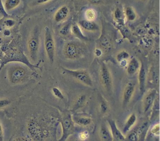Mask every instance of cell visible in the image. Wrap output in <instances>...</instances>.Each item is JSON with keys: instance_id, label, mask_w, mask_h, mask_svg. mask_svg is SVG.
Segmentation results:
<instances>
[{"instance_id": "1", "label": "cell", "mask_w": 160, "mask_h": 141, "mask_svg": "<svg viewBox=\"0 0 160 141\" xmlns=\"http://www.w3.org/2000/svg\"><path fill=\"white\" fill-rule=\"evenodd\" d=\"M0 47L4 53V55L1 60L0 71L5 65L9 62L22 63L26 65L32 70H34L36 68H39L38 66L33 65L29 61V60L20 48L15 46H11L8 44H4Z\"/></svg>"}, {"instance_id": "2", "label": "cell", "mask_w": 160, "mask_h": 141, "mask_svg": "<svg viewBox=\"0 0 160 141\" xmlns=\"http://www.w3.org/2000/svg\"><path fill=\"white\" fill-rule=\"evenodd\" d=\"M86 47L82 43L69 41L67 42L63 48V55L68 60H77L81 58L85 53Z\"/></svg>"}, {"instance_id": "3", "label": "cell", "mask_w": 160, "mask_h": 141, "mask_svg": "<svg viewBox=\"0 0 160 141\" xmlns=\"http://www.w3.org/2000/svg\"><path fill=\"white\" fill-rule=\"evenodd\" d=\"M40 29L38 26H36L28 41V48L29 56L33 62H36L38 59V55L40 44Z\"/></svg>"}, {"instance_id": "4", "label": "cell", "mask_w": 160, "mask_h": 141, "mask_svg": "<svg viewBox=\"0 0 160 141\" xmlns=\"http://www.w3.org/2000/svg\"><path fill=\"white\" fill-rule=\"evenodd\" d=\"M8 76L11 83H21L28 78V71L26 68L22 66L18 65H12L8 69Z\"/></svg>"}, {"instance_id": "5", "label": "cell", "mask_w": 160, "mask_h": 141, "mask_svg": "<svg viewBox=\"0 0 160 141\" xmlns=\"http://www.w3.org/2000/svg\"><path fill=\"white\" fill-rule=\"evenodd\" d=\"M61 125L62 127V135L59 141H66L68 137L75 131L74 122L71 115L68 112H64L61 117Z\"/></svg>"}, {"instance_id": "6", "label": "cell", "mask_w": 160, "mask_h": 141, "mask_svg": "<svg viewBox=\"0 0 160 141\" xmlns=\"http://www.w3.org/2000/svg\"><path fill=\"white\" fill-rule=\"evenodd\" d=\"M64 73L74 78L79 82L88 86H92L93 83L91 76L89 72L86 70H69L65 68H62Z\"/></svg>"}, {"instance_id": "7", "label": "cell", "mask_w": 160, "mask_h": 141, "mask_svg": "<svg viewBox=\"0 0 160 141\" xmlns=\"http://www.w3.org/2000/svg\"><path fill=\"white\" fill-rule=\"evenodd\" d=\"M44 48L49 62L52 64L55 58L56 46L54 37L51 29L48 27L45 28L44 31Z\"/></svg>"}, {"instance_id": "8", "label": "cell", "mask_w": 160, "mask_h": 141, "mask_svg": "<svg viewBox=\"0 0 160 141\" xmlns=\"http://www.w3.org/2000/svg\"><path fill=\"white\" fill-rule=\"evenodd\" d=\"M28 130L30 136L35 140H41L47 137V132L43 130L39 122L35 118L29 120Z\"/></svg>"}, {"instance_id": "9", "label": "cell", "mask_w": 160, "mask_h": 141, "mask_svg": "<svg viewBox=\"0 0 160 141\" xmlns=\"http://www.w3.org/2000/svg\"><path fill=\"white\" fill-rule=\"evenodd\" d=\"M100 80L105 90L109 93L112 92V80L111 72L105 63L102 62L100 66Z\"/></svg>"}, {"instance_id": "10", "label": "cell", "mask_w": 160, "mask_h": 141, "mask_svg": "<svg viewBox=\"0 0 160 141\" xmlns=\"http://www.w3.org/2000/svg\"><path fill=\"white\" fill-rule=\"evenodd\" d=\"M98 43L99 48L101 49L102 51L109 52L112 48L113 43L112 36L109 34V32L104 28H102V34L98 40Z\"/></svg>"}, {"instance_id": "11", "label": "cell", "mask_w": 160, "mask_h": 141, "mask_svg": "<svg viewBox=\"0 0 160 141\" xmlns=\"http://www.w3.org/2000/svg\"><path fill=\"white\" fill-rule=\"evenodd\" d=\"M157 91L156 89H151L145 95L143 99V110L146 113L151 108L154 102L156 99Z\"/></svg>"}, {"instance_id": "12", "label": "cell", "mask_w": 160, "mask_h": 141, "mask_svg": "<svg viewBox=\"0 0 160 141\" xmlns=\"http://www.w3.org/2000/svg\"><path fill=\"white\" fill-rule=\"evenodd\" d=\"M135 90V85L134 83L129 82L128 83L124 88L123 94H122V107L124 108L129 104Z\"/></svg>"}, {"instance_id": "13", "label": "cell", "mask_w": 160, "mask_h": 141, "mask_svg": "<svg viewBox=\"0 0 160 141\" xmlns=\"http://www.w3.org/2000/svg\"><path fill=\"white\" fill-rule=\"evenodd\" d=\"M108 123L110 128V132L112 136L113 140L116 141H124L125 140V137L122 133L118 128L116 122L112 119H108Z\"/></svg>"}, {"instance_id": "14", "label": "cell", "mask_w": 160, "mask_h": 141, "mask_svg": "<svg viewBox=\"0 0 160 141\" xmlns=\"http://www.w3.org/2000/svg\"><path fill=\"white\" fill-rule=\"evenodd\" d=\"M69 13V8L67 6H62L55 13L54 15V20L56 23H59L64 21L68 16Z\"/></svg>"}, {"instance_id": "15", "label": "cell", "mask_w": 160, "mask_h": 141, "mask_svg": "<svg viewBox=\"0 0 160 141\" xmlns=\"http://www.w3.org/2000/svg\"><path fill=\"white\" fill-rule=\"evenodd\" d=\"M146 80V70L144 64L142 62H141L140 68L139 69V73H138L139 88L141 93H143L144 91Z\"/></svg>"}, {"instance_id": "16", "label": "cell", "mask_w": 160, "mask_h": 141, "mask_svg": "<svg viewBox=\"0 0 160 141\" xmlns=\"http://www.w3.org/2000/svg\"><path fill=\"white\" fill-rule=\"evenodd\" d=\"M80 28L88 31H98L100 29L99 25L94 21H89L87 19H81L78 24Z\"/></svg>"}, {"instance_id": "17", "label": "cell", "mask_w": 160, "mask_h": 141, "mask_svg": "<svg viewBox=\"0 0 160 141\" xmlns=\"http://www.w3.org/2000/svg\"><path fill=\"white\" fill-rule=\"evenodd\" d=\"M139 68H140L139 61L136 58L132 57L130 60L129 63H128L126 71L129 75H133L139 70Z\"/></svg>"}, {"instance_id": "18", "label": "cell", "mask_w": 160, "mask_h": 141, "mask_svg": "<svg viewBox=\"0 0 160 141\" xmlns=\"http://www.w3.org/2000/svg\"><path fill=\"white\" fill-rule=\"evenodd\" d=\"M99 137L102 141H113L110 130L105 123H102L99 130Z\"/></svg>"}, {"instance_id": "19", "label": "cell", "mask_w": 160, "mask_h": 141, "mask_svg": "<svg viewBox=\"0 0 160 141\" xmlns=\"http://www.w3.org/2000/svg\"><path fill=\"white\" fill-rule=\"evenodd\" d=\"M71 32L72 34L78 39L82 41H89V38L86 36L82 32L81 28L78 24H72Z\"/></svg>"}, {"instance_id": "20", "label": "cell", "mask_w": 160, "mask_h": 141, "mask_svg": "<svg viewBox=\"0 0 160 141\" xmlns=\"http://www.w3.org/2000/svg\"><path fill=\"white\" fill-rule=\"evenodd\" d=\"M114 18L118 26L124 25V13L122 9L120 7H117L114 12Z\"/></svg>"}, {"instance_id": "21", "label": "cell", "mask_w": 160, "mask_h": 141, "mask_svg": "<svg viewBox=\"0 0 160 141\" xmlns=\"http://www.w3.org/2000/svg\"><path fill=\"white\" fill-rule=\"evenodd\" d=\"M137 121V117L136 115L134 113H131L128 118V119L126 121V123L124 124L122 132L123 133H126L128 132L136 123Z\"/></svg>"}, {"instance_id": "22", "label": "cell", "mask_w": 160, "mask_h": 141, "mask_svg": "<svg viewBox=\"0 0 160 141\" xmlns=\"http://www.w3.org/2000/svg\"><path fill=\"white\" fill-rule=\"evenodd\" d=\"M74 123L82 127H86L89 125L92 122V119L88 117H78L74 116L72 117Z\"/></svg>"}, {"instance_id": "23", "label": "cell", "mask_w": 160, "mask_h": 141, "mask_svg": "<svg viewBox=\"0 0 160 141\" xmlns=\"http://www.w3.org/2000/svg\"><path fill=\"white\" fill-rule=\"evenodd\" d=\"M124 16L129 21H134L137 18V14L134 8L131 6H127L124 9Z\"/></svg>"}, {"instance_id": "24", "label": "cell", "mask_w": 160, "mask_h": 141, "mask_svg": "<svg viewBox=\"0 0 160 141\" xmlns=\"http://www.w3.org/2000/svg\"><path fill=\"white\" fill-rule=\"evenodd\" d=\"M21 3V0H5L4 8L6 11H11L18 7Z\"/></svg>"}, {"instance_id": "25", "label": "cell", "mask_w": 160, "mask_h": 141, "mask_svg": "<svg viewBox=\"0 0 160 141\" xmlns=\"http://www.w3.org/2000/svg\"><path fill=\"white\" fill-rule=\"evenodd\" d=\"M86 95H79L76 100V102L74 103V107H73V110H77L78 109H79L80 108H81L86 103Z\"/></svg>"}, {"instance_id": "26", "label": "cell", "mask_w": 160, "mask_h": 141, "mask_svg": "<svg viewBox=\"0 0 160 141\" xmlns=\"http://www.w3.org/2000/svg\"><path fill=\"white\" fill-rule=\"evenodd\" d=\"M97 14L94 9L92 8H88L85 11L84 16L86 19L89 21H94L96 18Z\"/></svg>"}, {"instance_id": "27", "label": "cell", "mask_w": 160, "mask_h": 141, "mask_svg": "<svg viewBox=\"0 0 160 141\" xmlns=\"http://www.w3.org/2000/svg\"><path fill=\"white\" fill-rule=\"evenodd\" d=\"M118 28L119 29V31L122 34V39L128 38L129 39V38H131V32L129 30V29L126 26H125V25L118 26Z\"/></svg>"}, {"instance_id": "28", "label": "cell", "mask_w": 160, "mask_h": 141, "mask_svg": "<svg viewBox=\"0 0 160 141\" xmlns=\"http://www.w3.org/2000/svg\"><path fill=\"white\" fill-rule=\"evenodd\" d=\"M71 26H72V24L71 22H69V23H66V24H64L61 28V29L59 31V34L63 36H68L69 34V33L71 32Z\"/></svg>"}, {"instance_id": "29", "label": "cell", "mask_w": 160, "mask_h": 141, "mask_svg": "<svg viewBox=\"0 0 160 141\" xmlns=\"http://www.w3.org/2000/svg\"><path fill=\"white\" fill-rule=\"evenodd\" d=\"M129 57H130V55H129V53L127 51L122 50V51H119L116 55V59L118 62H119V61H121L122 60H128Z\"/></svg>"}, {"instance_id": "30", "label": "cell", "mask_w": 160, "mask_h": 141, "mask_svg": "<svg viewBox=\"0 0 160 141\" xmlns=\"http://www.w3.org/2000/svg\"><path fill=\"white\" fill-rule=\"evenodd\" d=\"M52 93L54 97H56L57 98H59L60 100H64V96L61 91V90L58 88V87H52L51 89Z\"/></svg>"}, {"instance_id": "31", "label": "cell", "mask_w": 160, "mask_h": 141, "mask_svg": "<svg viewBox=\"0 0 160 141\" xmlns=\"http://www.w3.org/2000/svg\"><path fill=\"white\" fill-rule=\"evenodd\" d=\"M151 132L155 136H159L160 134V125L159 123L154 125L151 128Z\"/></svg>"}, {"instance_id": "32", "label": "cell", "mask_w": 160, "mask_h": 141, "mask_svg": "<svg viewBox=\"0 0 160 141\" xmlns=\"http://www.w3.org/2000/svg\"><path fill=\"white\" fill-rule=\"evenodd\" d=\"M108 110V105L107 102L104 100L101 99V102H100V110H101V113H102V114L106 113L107 112Z\"/></svg>"}, {"instance_id": "33", "label": "cell", "mask_w": 160, "mask_h": 141, "mask_svg": "<svg viewBox=\"0 0 160 141\" xmlns=\"http://www.w3.org/2000/svg\"><path fill=\"white\" fill-rule=\"evenodd\" d=\"M127 138L129 141H139V137L138 133L136 132H132L129 133Z\"/></svg>"}, {"instance_id": "34", "label": "cell", "mask_w": 160, "mask_h": 141, "mask_svg": "<svg viewBox=\"0 0 160 141\" xmlns=\"http://www.w3.org/2000/svg\"><path fill=\"white\" fill-rule=\"evenodd\" d=\"M0 14H1L2 16V18H8L9 16V15L6 13L4 8V5L2 4V0H0Z\"/></svg>"}, {"instance_id": "35", "label": "cell", "mask_w": 160, "mask_h": 141, "mask_svg": "<svg viewBox=\"0 0 160 141\" xmlns=\"http://www.w3.org/2000/svg\"><path fill=\"white\" fill-rule=\"evenodd\" d=\"M89 136V133L88 132V131H86V130L82 131L79 133V138L82 141L88 138Z\"/></svg>"}, {"instance_id": "36", "label": "cell", "mask_w": 160, "mask_h": 141, "mask_svg": "<svg viewBox=\"0 0 160 141\" xmlns=\"http://www.w3.org/2000/svg\"><path fill=\"white\" fill-rule=\"evenodd\" d=\"M11 103V101L8 99H0V109L5 108Z\"/></svg>"}, {"instance_id": "37", "label": "cell", "mask_w": 160, "mask_h": 141, "mask_svg": "<svg viewBox=\"0 0 160 141\" xmlns=\"http://www.w3.org/2000/svg\"><path fill=\"white\" fill-rule=\"evenodd\" d=\"M13 141H32L30 138L26 137H18L14 139Z\"/></svg>"}, {"instance_id": "38", "label": "cell", "mask_w": 160, "mask_h": 141, "mask_svg": "<svg viewBox=\"0 0 160 141\" xmlns=\"http://www.w3.org/2000/svg\"><path fill=\"white\" fill-rule=\"evenodd\" d=\"M102 51L101 49H100L99 48H96L94 50V55L97 56V57H99L102 55Z\"/></svg>"}, {"instance_id": "39", "label": "cell", "mask_w": 160, "mask_h": 141, "mask_svg": "<svg viewBox=\"0 0 160 141\" xmlns=\"http://www.w3.org/2000/svg\"><path fill=\"white\" fill-rule=\"evenodd\" d=\"M2 33H3V35L4 36H9L11 35V31L9 29H8V28H5L2 30Z\"/></svg>"}, {"instance_id": "40", "label": "cell", "mask_w": 160, "mask_h": 141, "mask_svg": "<svg viewBox=\"0 0 160 141\" xmlns=\"http://www.w3.org/2000/svg\"><path fill=\"white\" fill-rule=\"evenodd\" d=\"M4 140V135H3V130L2 127L1 126V124L0 123V141Z\"/></svg>"}, {"instance_id": "41", "label": "cell", "mask_w": 160, "mask_h": 141, "mask_svg": "<svg viewBox=\"0 0 160 141\" xmlns=\"http://www.w3.org/2000/svg\"><path fill=\"white\" fill-rule=\"evenodd\" d=\"M119 63L120 66H122V67H124V66H127V65H128V61H127V60H122V61H119Z\"/></svg>"}, {"instance_id": "42", "label": "cell", "mask_w": 160, "mask_h": 141, "mask_svg": "<svg viewBox=\"0 0 160 141\" xmlns=\"http://www.w3.org/2000/svg\"><path fill=\"white\" fill-rule=\"evenodd\" d=\"M88 1L93 4H98L102 1V0H88Z\"/></svg>"}, {"instance_id": "43", "label": "cell", "mask_w": 160, "mask_h": 141, "mask_svg": "<svg viewBox=\"0 0 160 141\" xmlns=\"http://www.w3.org/2000/svg\"><path fill=\"white\" fill-rule=\"evenodd\" d=\"M51 0H36V3L38 4H43V3H46L49 2Z\"/></svg>"}, {"instance_id": "44", "label": "cell", "mask_w": 160, "mask_h": 141, "mask_svg": "<svg viewBox=\"0 0 160 141\" xmlns=\"http://www.w3.org/2000/svg\"><path fill=\"white\" fill-rule=\"evenodd\" d=\"M4 55V53H3V51H2V50L1 49V47H0V60H1L2 58H3Z\"/></svg>"}, {"instance_id": "45", "label": "cell", "mask_w": 160, "mask_h": 141, "mask_svg": "<svg viewBox=\"0 0 160 141\" xmlns=\"http://www.w3.org/2000/svg\"><path fill=\"white\" fill-rule=\"evenodd\" d=\"M2 42H3V40H2V39L0 37V44H2Z\"/></svg>"}, {"instance_id": "46", "label": "cell", "mask_w": 160, "mask_h": 141, "mask_svg": "<svg viewBox=\"0 0 160 141\" xmlns=\"http://www.w3.org/2000/svg\"><path fill=\"white\" fill-rule=\"evenodd\" d=\"M140 1H146V0H140Z\"/></svg>"}]
</instances>
